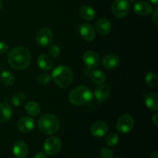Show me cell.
<instances>
[{"label":"cell","mask_w":158,"mask_h":158,"mask_svg":"<svg viewBox=\"0 0 158 158\" xmlns=\"http://www.w3.org/2000/svg\"><path fill=\"white\" fill-rule=\"evenodd\" d=\"M134 10L137 15L145 16V15H148L152 13L153 7L151 3L148 2L140 1L135 3L134 6Z\"/></svg>","instance_id":"obj_15"},{"label":"cell","mask_w":158,"mask_h":158,"mask_svg":"<svg viewBox=\"0 0 158 158\" xmlns=\"http://www.w3.org/2000/svg\"><path fill=\"white\" fill-rule=\"evenodd\" d=\"M51 76L46 73H43L40 74L37 77V82L39 84L42 85V86H46V85L49 84L51 81Z\"/></svg>","instance_id":"obj_28"},{"label":"cell","mask_w":158,"mask_h":158,"mask_svg":"<svg viewBox=\"0 0 158 158\" xmlns=\"http://www.w3.org/2000/svg\"><path fill=\"white\" fill-rule=\"evenodd\" d=\"M89 77L91 80L96 84H103L106 81V75L101 70H94L89 73Z\"/></svg>","instance_id":"obj_23"},{"label":"cell","mask_w":158,"mask_h":158,"mask_svg":"<svg viewBox=\"0 0 158 158\" xmlns=\"http://www.w3.org/2000/svg\"><path fill=\"white\" fill-rule=\"evenodd\" d=\"M152 123L155 125L156 127L158 125V114H155L152 117Z\"/></svg>","instance_id":"obj_33"},{"label":"cell","mask_w":158,"mask_h":158,"mask_svg":"<svg viewBox=\"0 0 158 158\" xmlns=\"http://www.w3.org/2000/svg\"><path fill=\"white\" fill-rule=\"evenodd\" d=\"M134 127V120L129 114H124L118 119L117 122V131L122 134H127L131 132Z\"/></svg>","instance_id":"obj_7"},{"label":"cell","mask_w":158,"mask_h":158,"mask_svg":"<svg viewBox=\"0 0 158 158\" xmlns=\"http://www.w3.org/2000/svg\"><path fill=\"white\" fill-rule=\"evenodd\" d=\"M128 1H129L130 2H135L136 0H128Z\"/></svg>","instance_id":"obj_38"},{"label":"cell","mask_w":158,"mask_h":158,"mask_svg":"<svg viewBox=\"0 0 158 158\" xmlns=\"http://www.w3.org/2000/svg\"><path fill=\"white\" fill-rule=\"evenodd\" d=\"M110 94V88L106 84H100L97 86L95 89L94 96H95L96 100L98 103H101L104 102L106 99L109 97Z\"/></svg>","instance_id":"obj_13"},{"label":"cell","mask_w":158,"mask_h":158,"mask_svg":"<svg viewBox=\"0 0 158 158\" xmlns=\"http://www.w3.org/2000/svg\"><path fill=\"white\" fill-rule=\"evenodd\" d=\"M51 78L60 88H67L70 86L73 79V73L69 67L66 66H58L53 69Z\"/></svg>","instance_id":"obj_3"},{"label":"cell","mask_w":158,"mask_h":158,"mask_svg":"<svg viewBox=\"0 0 158 158\" xmlns=\"http://www.w3.org/2000/svg\"><path fill=\"white\" fill-rule=\"evenodd\" d=\"M35 127V121L29 117H23L17 123V127L22 133H29L33 130Z\"/></svg>","instance_id":"obj_12"},{"label":"cell","mask_w":158,"mask_h":158,"mask_svg":"<svg viewBox=\"0 0 158 158\" xmlns=\"http://www.w3.org/2000/svg\"><path fill=\"white\" fill-rule=\"evenodd\" d=\"M26 111L29 116L32 117H38L40 114V106L36 102L30 101L26 104Z\"/></svg>","instance_id":"obj_24"},{"label":"cell","mask_w":158,"mask_h":158,"mask_svg":"<svg viewBox=\"0 0 158 158\" xmlns=\"http://www.w3.org/2000/svg\"><path fill=\"white\" fill-rule=\"evenodd\" d=\"M2 7V0H0V9Z\"/></svg>","instance_id":"obj_37"},{"label":"cell","mask_w":158,"mask_h":158,"mask_svg":"<svg viewBox=\"0 0 158 158\" xmlns=\"http://www.w3.org/2000/svg\"><path fill=\"white\" fill-rule=\"evenodd\" d=\"M151 2L153 3V4L155 5V6H157L158 4V0H151Z\"/></svg>","instance_id":"obj_36"},{"label":"cell","mask_w":158,"mask_h":158,"mask_svg":"<svg viewBox=\"0 0 158 158\" xmlns=\"http://www.w3.org/2000/svg\"><path fill=\"white\" fill-rule=\"evenodd\" d=\"M103 66L106 69H114L119 66L120 63V60L115 54H107L103 59Z\"/></svg>","instance_id":"obj_16"},{"label":"cell","mask_w":158,"mask_h":158,"mask_svg":"<svg viewBox=\"0 0 158 158\" xmlns=\"http://www.w3.org/2000/svg\"><path fill=\"white\" fill-rule=\"evenodd\" d=\"M12 153L15 158H26L29 153V148L24 141L18 140L14 143Z\"/></svg>","instance_id":"obj_14"},{"label":"cell","mask_w":158,"mask_h":158,"mask_svg":"<svg viewBox=\"0 0 158 158\" xmlns=\"http://www.w3.org/2000/svg\"><path fill=\"white\" fill-rule=\"evenodd\" d=\"M83 61L86 66L89 69H94L99 65L100 57L98 54L92 50L86 51L83 56Z\"/></svg>","instance_id":"obj_9"},{"label":"cell","mask_w":158,"mask_h":158,"mask_svg":"<svg viewBox=\"0 0 158 158\" xmlns=\"http://www.w3.org/2000/svg\"><path fill=\"white\" fill-rule=\"evenodd\" d=\"M35 40L40 46L43 47L49 46L53 40V33L49 28H42L36 33Z\"/></svg>","instance_id":"obj_8"},{"label":"cell","mask_w":158,"mask_h":158,"mask_svg":"<svg viewBox=\"0 0 158 158\" xmlns=\"http://www.w3.org/2000/svg\"><path fill=\"white\" fill-rule=\"evenodd\" d=\"M96 29L99 34L103 36L109 35L110 32H111L112 26H111L110 22L106 19H100L96 23Z\"/></svg>","instance_id":"obj_17"},{"label":"cell","mask_w":158,"mask_h":158,"mask_svg":"<svg viewBox=\"0 0 158 158\" xmlns=\"http://www.w3.org/2000/svg\"><path fill=\"white\" fill-rule=\"evenodd\" d=\"M34 158H47V157H46V154H44V153L39 152L34 156Z\"/></svg>","instance_id":"obj_34"},{"label":"cell","mask_w":158,"mask_h":158,"mask_svg":"<svg viewBox=\"0 0 158 158\" xmlns=\"http://www.w3.org/2000/svg\"><path fill=\"white\" fill-rule=\"evenodd\" d=\"M93 93L89 87L80 86L73 89L69 94V101L76 106H85L91 103L93 100Z\"/></svg>","instance_id":"obj_2"},{"label":"cell","mask_w":158,"mask_h":158,"mask_svg":"<svg viewBox=\"0 0 158 158\" xmlns=\"http://www.w3.org/2000/svg\"><path fill=\"white\" fill-rule=\"evenodd\" d=\"M26 99V97L23 93H17V94H15L12 96L11 102H12L13 106H19L25 103Z\"/></svg>","instance_id":"obj_26"},{"label":"cell","mask_w":158,"mask_h":158,"mask_svg":"<svg viewBox=\"0 0 158 158\" xmlns=\"http://www.w3.org/2000/svg\"><path fill=\"white\" fill-rule=\"evenodd\" d=\"M111 9L115 16L117 18H123L130 12L131 2L128 0H114Z\"/></svg>","instance_id":"obj_6"},{"label":"cell","mask_w":158,"mask_h":158,"mask_svg":"<svg viewBox=\"0 0 158 158\" xmlns=\"http://www.w3.org/2000/svg\"><path fill=\"white\" fill-rule=\"evenodd\" d=\"M8 63L15 70L26 69L31 63L30 52L23 46L12 48L8 55Z\"/></svg>","instance_id":"obj_1"},{"label":"cell","mask_w":158,"mask_h":158,"mask_svg":"<svg viewBox=\"0 0 158 158\" xmlns=\"http://www.w3.org/2000/svg\"><path fill=\"white\" fill-rule=\"evenodd\" d=\"M153 14H152V20L153 22H154V24L156 25V26H157L158 25V9H154V11H153Z\"/></svg>","instance_id":"obj_32"},{"label":"cell","mask_w":158,"mask_h":158,"mask_svg":"<svg viewBox=\"0 0 158 158\" xmlns=\"http://www.w3.org/2000/svg\"><path fill=\"white\" fill-rule=\"evenodd\" d=\"M38 127L43 134L52 135L60 129V120L52 114H44L39 119Z\"/></svg>","instance_id":"obj_4"},{"label":"cell","mask_w":158,"mask_h":158,"mask_svg":"<svg viewBox=\"0 0 158 158\" xmlns=\"http://www.w3.org/2000/svg\"><path fill=\"white\" fill-rule=\"evenodd\" d=\"M144 103L150 110L157 112L158 110V95L155 93H149L144 97Z\"/></svg>","instance_id":"obj_20"},{"label":"cell","mask_w":158,"mask_h":158,"mask_svg":"<svg viewBox=\"0 0 158 158\" xmlns=\"http://www.w3.org/2000/svg\"><path fill=\"white\" fill-rule=\"evenodd\" d=\"M150 158H158V152L157 151H155V152L153 153L151 155V157Z\"/></svg>","instance_id":"obj_35"},{"label":"cell","mask_w":158,"mask_h":158,"mask_svg":"<svg viewBox=\"0 0 158 158\" xmlns=\"http://www.w3.org/2000/svg\"><path fill=\"white\" fill-rule=\"evenodd\" d=\"M109 127L103 121H96L90 127V132L95 137H102L107 134Z\"/></svg>","instance_id":"obj_10"},{"label":"cell","mask_w":158,"mask_h":158,"mask_svg":"<svg viewBox=\"0 0 158 158\" xmlns=\"http://www.w3.org/2000/svg\"><path fill=\"white\" fill-rule=\"evenodd\" d=\"M12 117V109L6 103H0V123H6Z\"/></svg>","instance_id":"obj_19"},{"label":"cell","mask_w":158,"mask_h":158,"mask_svg":"<svg viewBox=\"0 0 158 158\" xmlns=\"http://www.w3.org/2000/svg\"><path fill=\"white\" fill-rule=\"evenodd\" d=\"M145 83L150 87H156L158 83V77L154 72H149L145 76Z\"/></svg>","instance_id":"obj_25"},{"label":"cell","mask_w":158,"mask_h":158,"mask_svg":"<svg viewBox=\"0 0 158 158\" xmlns=\"http://www.w3.org/2000/svg\"><path fill=\"white\" fill-rule=\"evenodd\" d=\"M119 141V135L117 133H110L106 138V145L109 147H114Z\"/></svg>","instance_id":"obj_27"},{"label":"cell","mask_w":158,"mask_h":158,"mask_svg":"<svg viewBox=\"0 0 158 158\" xmlns=\"http://www.w3.org/2000/svg\"><path fill=\"white\" fill-rule=\"evenodd\" d=\"M37 64L40 69L43 71H49L53 67V62L49 56L41 54L37 58Z\"/></svg>","instance_id":"obj_18"},{"label":"cell","mask_w":158,"mask_h":158,"mask_svg":"<svg viewBox=\"0 0 158 158\" xmlns=\"http://www.w3.org/2000/svg\"><path fill=\"white\" fill-rule=\"evenodd\" d=\"M9 50V46L5 42L0 41V55L6 53Z\"/></svg>","instance_id":"obj_31"},{"label":"cell","mask_w":158,"mask_h":158,"mask_svg":"<svg viewBox=\"0 0 158 158\" xmlns=\"http://www.w3.org/2000/svg\"><path fill=\"white\" fill-rule=\"evenodd\" d=\"M80 35L84 40L91 42L96 38V31L92 26L89 23H83L79 29Z\"/></svg>","instance_id":"obj_11"},{"label":"cell","mask_w":158,"mask_h":158,"mask_svg":"<svg viewBox=\"0 0 158 158\" xmlns=\"http://www.w3.org/2000/svg\"><path fill=\"white\" fill-rule=\"evenodd\" d=\"M100 155L102 158H113L114 157V151L109 148H103L100 151Z\"/></svg>","instance_id":"obj_30"},{"label":"cell","mask_w":158,"mask_h":158,"mask_svg":"<svg viewBox=\"0 0 158 158\" xmlns=\"http://www.w3.org/2000/svg\"><path fill=\"white\" fill-rule=\"evenodd\" d=\"M62 148V142L59 137L52 136L45 140L43 150L47 155H56L60 153Z\"/></svg>","instance_id":"obj_5"},{"label":"cell","mask_w":158,"mask_h":158,"mask_svg":"<svg viewBox=\"0 0 158 158\" xmlns=\"http://www.w3.org/2000/svg\"><path fill=\"white\" fill-rule=\"evenodd\" d=\"M0 80H1L2 83L6 86H12L15 82V78L12 73L5 70L1 73Z\"/></svg>","instance_id":"obj_22"},{"label":"cell","mask_w":158,"mask_h":158,"mask_svg":"<svg viewBox=\"0 0 158 158\" xmlns=\"http://www.w3.org/2000/svg\"><path fill=\"white\" fill-rule=\"evenodd\" d=\"M79 14L82 19L87 21L94 20L96 18V12L92 7L89 6H82L79 9Z\"/></svg>","instance_id":"obj_21"},{"label":"cell","mask_w":158,"mask_h":158,"mask_svg":"<svg viewBox=\"0 0 158 158\" xmlns=\"http://www.w3.org/2000/svg\"><path fill=\"white\" fill-rule=\"evenodd\" d=\"M113 158H114V157H113ZM115 158H120V157H115Z\"/></svg>","instance_id":"obj_39"},{"label":"cell","mask_w":158,"mask_h":158,"mask_svg":"<svg viewBox=\"0 0 158 158\" xmlns=\"http://www.w3.org/2000/svg\"><path fill=\"white\" fill-rule=\"evenodd\" d=\"M48 52H49V54L52 57H56L60 56V53H61V49L56 45H51L49 46V49H48Z\"/></svg>","instance_id":"obj_29"}]
</instances>
